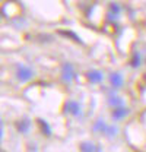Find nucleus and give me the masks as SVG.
Here are the masks:
<instances>
[{"mask_svg": "<svg viewBox=\"0 0 146 152\" xmlns=\"http://www.w3.org/2000/svg\"><path fill=\"white\" fill-rule=\"evenodd\" d=\"M88 76H89V79H91L92 82H96V80L99 82V80L102 79V75H101L99 72H95V70H93V72H89Z\"/></svg>", "mask_w": 146, "mask_h": 152, "instance_id": "nucleus-6", "label": "nucleus"}, {"mask_svg": "<svg viewBox=\"0 0 146 152\" xmlns=\"http://www.w3.org/2000/svg\"><path fill=\"white\" fill-rule=\"evenodd\" d=\"M67 110H69V113L73 114V115H77V114L80 113V107H79L77 102H69V104H67Z\"/></svg>", "mask_w": 146, "mask_h": 152, "instance_id": "nucleus-5", "label": "nucleus"}, {"mask_svg": "<svg viewBox=\"0 0 146 152\" xmlns=\"http://www.w3.org/2000/svg\"><path fill=\"white\" fill-rule=\"evenodd\" d=\"M15 76H16V79H18L19 82H28V80H31V79H32V76H34V70H32L31 67L25 66V64H19L18 67H16Z\"/></svg>", "mask_w": 146, "mask_h": 152, "instance_id": "nucleus-1", "label": "nucleus"}, {"mask_svg": "<svg viewBox=\"0 0 146 152\" xmlns=\"http://www.w3.org/2000/svg\"><path fill=\"white\" fill-rule=\"evenodd\" d=\"M112 82L114 85H121V77L118 75H112Z\"/></svg>", "mask_w": 146, "mask_h": 152, "instance_id": "nucleus-7", "label": "nucleus"}, {"mask_svg": "<svg viewBox=\"0 0 146 152\" xmlns=\"http://www.w3.org/2000/svg\"><path fill=\"white\" fill-rule=\"evenodd\" d=\"M16 127H18L19 132H22V133L28 132V129H29V120L28 118H22V120L16 121Z\"/></svg>", "mask_w": 146, "mask_h": 152, "instance_id": "nucleus-3", "label": "nucleus"}, {"mask_svg": "<svg viewBox=\"0 0 146 152\" xmlns=\"http://www.w3.org/2000/svg\"><path fill=\"white\" fill-rule=\"evenodd\" d=\"M1 137H3V123L0 121V140H1Z\"/></svg>", "mask_w": 146, "mask_h": 152, "instance_id": "nucleus-8", "label": "nucleus"}, {"mask_svg": "<svg viewBox=\"0 0 146 152\" xmlns=\"http://www.w3.org/2000/svg\"><path fill=\"white\" fill-rule=\"evenodd\" d=\"M61 76L66 79V80H70L73 79V76H74V72H73V67L67 63V64H64V67H63V70H61Z\"/></svg>", "mask_w": 146, "mask_h": 152, "instance_id": "nucleus-2", "label": "nucleus"}, {"mask_svg": "<svg viewBox=\"0 0 146 152\" xmlns=\"http://www.w3.org/2000/svg\"><path fill=\"white\" fill-rule=\"evenodd\" d=\"M80 149H82V152H98V148H96L93 143H91V142L82 143V145H80Z\"/></svg>", "mask_w": 146, "mask_h": 152, "instance_id": "nucleus-4", "label": "nucleus"}]
</instances>
